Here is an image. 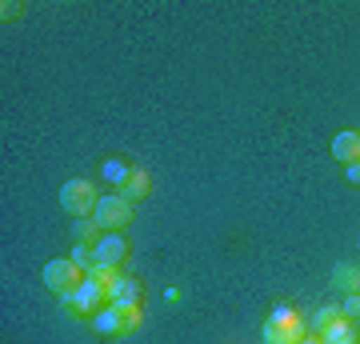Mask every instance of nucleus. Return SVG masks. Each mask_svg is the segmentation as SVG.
Returning a JSON list of instances; mask_svg holds the SVG:
<instances>
[{
	"instance_id": "f257e3e1",
	"label": "nucleus",
	"mask_w": 360,
	"mask_h": 344,
	"mask_svg": "<svg viewBox=\"0 0 360 344\" xmlns=\"http://www.w3.org/2000/svg\"><path fill=\"white\" fill-rule=\"evenodd\" d=\"M96 200H101V189L92 184V180H65L60 184V208H65L72 220L80 217H92L96 212Z\"/></svg>"
},
{
	"instance_id": "f03ea898",
	"label": "nucleus",
	"mask_w": 360,
	"mask_h": 344,
	"mask_svg": "<svg viewBox=\"0 0 360 344\" xmlns=\"http://www.w3.org/2000/svg\"><path fill=\"white\" fill-rule=\"evenodd\" d=\"M92 220H96V229H101V232H120L132 220V204L124 200L120 192H101Z\"/></svg>"
},
{
	"instance_id": "7ed1b4c3",
	"label": "nucleus",
	"mask_w": 360,
	"mask_h": 344,
	"mask_svg": "<svg viewBox=\"0 0 360 344\" xmlns=\"http://www.w3.org/2000/svg\"><path fill=\"white\" fill-rule=\"evenodd\" d=\"M40 281H44V288H52L56 296H65V293H77V284L84 281V272L72 265V256H60V260H49V265H44Z\"/></svg>"
},
{
	"instance_id": "20e7f679",
	"label": "nucleus",
	"mask_w": 360,
	"mask_h": 344,
	"mask_svg": "<svg viewBox=\"0 0 360 344\" xmlns=\"http://www.w3.org/2000/svg\"><path fill=\"white\" fill-rule=\"evenodd\" d=\"M129 256V241L120 232H101V241L92 244V260H96V272H120Z\"/></svg>"
},
{
	"instance_id": "39448f33",
	"label": "nucleus",
	"mask_w": 360,
	"mask_h": 344,
	"mask_svg": "<svg viewBox=\"0 0 360 344\" xmlns=\"http://www.w3.org/2000/svg\"><path fill=\"white\" fill-rule=\"evenodd\" d=\"M144 284L129 272H112L108 276V305H141Z\"/></svg>"
},
{
	"instance_id": "423d86ee",
	"label": "nucleus",
	"mask_w": 360,
	"mask_h": 344,
	"mask_svg": "<svg viewBox=\"0 0 360 344\" xmlns=\"http://www.w3.org/2000/svg\"><path fill=\"white\" fill-rule=\"evenodd\" d=\"M260 336H264V344H296V340H304V336H309V324H304V320H296V324L281 329V324H269V320H264Z\"/></svg>"
},
{
	"instance_id": "0eeeda50",
	"label": "nucleus",
	"mask_w": 360,
	"mask_h": 344,
	"mask_svg": "<svg viewBox=\"0 0 360 344\" xmlns=\"http://www.w3.org/2000/svg\"><path fill=\"white\" fill-rule=\"evenodd\" d=\"M89 324L101 332V336H120V332H129V324H124V312H120L116 305H104L101 312L89 320Z\"/></svg>"
},
{
	"instance_id": "6e6552de",
	"label": "nucleus",
	"mask_w": 360,
	"mask_h": 344,
	"mask_svg": "<svg viewBox=\"0 0 360 344\" xmlns=\"http://www.w3.org/2000/svg\"><path fill=\"white\" fill-rule=\"evenodd\" d=\"M321 344H360V332L348 317H336L333 324L321 332Z\"/></svg>"
},
{
	"instance_id": "1a4fd4ad",
	"label": "nucleus",
	"mask_w": 360,
	"mask_h": 344,
	"mask_svg": "<svg viewBox=\"0 0 360 344\" xmlns=\"http://www.w3.org/2000/svg\"><path fill=\"white\" fill-rule=\"evenodd\" d=\"M333 156L340 165H356L360 160V132H336L333 136Z\"/></svg>"
},
{
	"instance_id": "9d476101",
	"label": "nucleus",
	"mask_w": 360,
	"mask_h": 344,
	"mask_svg": "<svg viewBox=\"0 0 360 344\" xmlns=\"http://www.w3.org/2000/svg\"><path fill=\"white\" fill-rule=\"evenodd\" d=\"M129 177H132V165L124 160V156H108V160L101 165V180H104V184H112L116 192L124 189V180H129Z\"/></svg>"
},
{
	"instance_id": "9b49d317",
	"label": "nucleus",
	"mask_w": 360,
	"mask_h": 344,
	"mask_svg": "<svg viewBox=\"0 0 360 344\" xmlns=\"http://www.w3.org/2000/svg\"><path fill=\"white\" fill-rule=\"evenodd\" d=\"M148 192H153V177H148L144 168H132V177L124 180V189H120V196H124L129 204H141L144 196H148Z\"/></svg>"
},
{
	"instance_id": "f8f14e48",
	"label": "nucleus",
	"mask_w": 360,
	"mask_h": 344,
	"mask_svg": "<svg viewBox=\"0 0 360 344\" xmlns=\"http://www.w3.org/2000/svg\"><path fill=\"white\" fill-rule=\"evenodd\" d=\"M333 284H336V288H345L348 296L360 293V268H352V265H336V268H333Z\"/></svg>"
},
{
	"instance_id": "ddd939ff",
	"label": "nucleus",
	"mask_w": 360,
	"mask_h": 344,
	"mask_svg": "<svg viewBox=\"0 0 360 344\" xmlns=\"http://www.w3.org/2000/svg\"><path fill=\"white\" fill-rule=\"evenodd\" d=\"M96 241H101V229H96V220H92V217L72 220V244H96Z\"/></svg>"
},
{
	"instance_id": "4468645a",
	"label": "nucleus",
	"mask_w": 360,
	"mask_h": 344,
	"mask_svg": "<svg viewBox=\"0 0 360 344\" xmlns=\"http://www.w3.org/2000/svg\"><path fill=\"white\" fill-rule=\"evenodd\" d=\"M336 317H340V308H336V305H321V308L309 317V336H321V332L328 329Z\"/></svg>"
},
{
	"instance_id": "2eb2a0df",
	"label": "nucleus",
	"mask_w": 360,
	"mask_h": 344,
	"mask_svg": "<svg viewBox=\"0 0 360 344\" xmlns=\"http://www.w3.org/2000/svg\"><path fill=\"white\" fill-rule=\"evenodd\" d=\"M72 265H77L84 276H92V272H96V260H92V244H72Z\"/></svg>"
},
{
	"instance_id": "dca6fc26",
	"label": "nucleus",
	"mask_w": 360,
	"mask_h": 344,
	"mask_svg": "<svg viewBox=\"0 0 360 344\" xmlns=\"http://www.w3.org/2000/svg\"><path fill=\"white\" fill-rule=\"evenodd\" d=\"M296 320H300V317H296L292 305H276V308H272V317H269V324H281V329H288V324H296Z\"/></svg>"
},
{
	"instance_id": "f3484780",
	"label": "nucleus",
	"mask_w": 360,
	"mask_h": 344,
	"mask_svg": "<svg viewBox=\"0 0 360 344\" xmlns=\"http://www.w3.org/2000/svg\"><path fill=\"white\" fill-rule=\"evenodd\" d=\"M116 308L124 312V324H129V332L141 324V317H144V308H141V305H116Z\"/></svg>"
},
{
	"instance_id": "a211bd4d",
	"label": "nucleus",
	"mask_w": 360,
	"mask_h": 344,
	"mask_svg": "<svg viewBox=\"0 0 360 344\" xmlns=\"http://www.w3.org/2000/svg\"><path fill=\"white\" fill-rule=\"evenodd\" d=\"M340 317H348V320H356V317H360V293L345 296V305H340Z\"/></svg>"
},
{
	"instance_id": "6ab92c4d",
	"label": "nucleus",
	"mask_w": 360,
	"mask_h": 344,
	"mask_svg": "<svg viewBox=\"0 0 360 344\" xmlns=\"http://www.w3.org/2000/svg\"><path fill=\"white\" fill-rule=\"evenodd\" d=\"M60 312H65V317H84V312H80V305H77V296H72V293L60 296Z\"/></svg>"
},
{
	"instance_id": "aec40b11",
	"label": "nucleus",
	"mask_w": 360,
	"mask_h": 344,
	"mask_svg": "<svg viewBox=\"0 0 360 344\" xmlns=\"http://www.w3.org/2000/svg\"><path fill=\"white\" fill-rule=\"evenodd\" d=\"M0 16H4V20H20V16H25V4H4Z\"/></svg>"
},
{
	"instance_id": "412c9836",
	"label": "nucleus",
	"mask_w": 360,
	"mask_h": 344,
	"mask_svg": "<svg viewBox=\"0 0 360 344\" xmlns=\"http://www.w3.org/2000/svg\"><path fill=\"white\" fill-rule=\"evenodd\" d=\"M345 180L348 184H360V160L356 165H345Z\"/></svg>"
},
{
	"instance_id": "4be33fe9",
	"label": "nucleus",
	"mask_w": 360,
	"mask_h": 344,
	"mask_svg": "<svg viewBox=\"0 0 360 344\" xmlns=\"http://www.w3.org/2000/svg\"><path fill=\"white\" fill-rule=\"evenodd\" d=\"M296 344H321V336H304V340H296Z\"/></svg>"
}]
</instances>
